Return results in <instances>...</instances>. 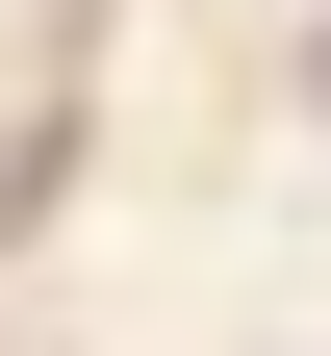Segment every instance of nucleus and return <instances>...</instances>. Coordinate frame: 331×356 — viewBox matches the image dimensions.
<instances>
[{
	"label": "nucleus",
	"mask_w": 331,
	"mask_h": 356,
	"mask_svg": "<svg viewBox=\"0 0 331 356\" xmlns=\"http://www.w3.org/2000/svg\"><path fill=\"white\" fill-rule=\"evenodd\" d=\"M306 102H331V26H306Z\"/></svg>",
	"instance_id": "obj_1"
}]
</instances>
